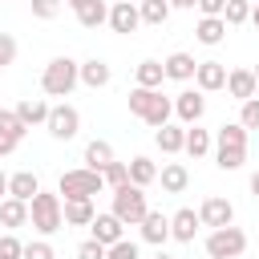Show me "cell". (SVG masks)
<instances>
[{
    "mask_svg": "<svg viewBox=\"0 0 259 259\" xmlns=\"http://www.w3.org/2000/svg\"><path fill=\"white\" fill-rule=\"evenodd\" d=\"M130 113L142 117L146 125L162 130V125L170 121V113H174V101L162 97V89H142V85H134V89H130Z\"/></svg>",
    "mask_w": 259,
    "mask_h": 259,
    "instance_id": "obj_1",
    "label": "cell"
},
{
    "mask_svg": "<svg viewBox=\"0 0 259 259\" xmlns=\"http://www.w3.org/2000/svg\"><path fill=\"white\" fill-rule=\"evenodd\" d=\"M214 162H219V170H239L247 162V130L239 121L219 125V134H214Z\"/></svg>",
    "mask_w": 259,
    "mask_h": 259,
    "instance_id": "obj_2",
    "label": "cell"
},
{
    "mask_svg": "<svg viewBox=\"0 0 259 259\" xmlns=\"http://www.w3.org/2000/svg\"><path fill=\"white\" fill-rule=\"evenodd\" d=\"M77 85H81V65L73 57H53L45 65V73H40V89L49 97H69Z\"/></svg>",
    "mask_w": 259,
    "mask_h": 259,
    "instance_id": "obj_3",
    "label": "cell"
},
{
    "mask_svg": "<svg viewBox=\"0 0 259 259\" xmlns=\"http://www.w3.org/2000/svg\"><path fill=\"white\" fill-rule=\"evenodd\" d=\"M28 223H32L40 235H57V231L65 227V219H61V194L36 190L32 202H28Z\"/></svg>",
    "mask_w": 259,
    "mask_h": 259,
    "instance_id": "obj_4",
    "label": "cell"
},
{
    "mask_svg": "<svg viewBox=\"0 0 259 259\" xmlns=\"http://www.w3.org/2000/svg\"><path fill=\"white\" fill-rule=\"evenodd\" d=\"M146 210H150V202H146V190H142V186L125 182V186L113 190V214H117L125 227H138V223L146 219Z\"/></svg>",
    "mask_w": 259,
    "mask_h": 259,
    "instance_id": "obj_5",
    "label": "cell"
},
{
    "mask_svg": "<svg viewBox=\"0 0 259 259\" xmlns=\"http://www.w3.org/2000/svg\"><path fill=\"white\" fill-rule=\"evenodd\" d=\"M101 174L97 170H65L61 174V182H57V194H65V202L69 198H93V194H101Z\"/></svg>",
    "mask_w": 259,
    "mask_h": 259,
    "instance_id": "obj_6",
    "label": "cell"
},
{
    "mask_svg": "<svg viewBox=\"0 0 259 259\" xmlns=\"http://www.w3.org/2000/svg\"><path fill=\"white\" fill-rule=\"evenodd\" d=\"M243 251H247V235H243L235 223L206 235V255H210V259H239Z\"/></svg>",
    "mask_w": 259,
    "mask_h": 259,
    "instance_id": "obj_7",
    "label": "cell"
},
{
    "mask_svg": "<svg viewBox=\"0 0 259 259\" xmlns=\"http://www.w3.org/2000/svg\"><path fill=\"white\" fill-rule=\"evenodd\" d=\"M45 130L57 138V142H69V138H77V130H81V113L73 109V105H53L49 109V121H45Z\"/></svg>",
    "mask_w": 259,
    "mask_h": 259,
    "instance_id": "obj_8",
    "label": "cell"
},
{
    "mask_svg": "<svg viewBox=\"0 0 259 259\" xmlns=\"http://www.w3.org/2000/svg\"><path fill=\"white\" fill-rule=\"evenodd\" d=\"M198 223H202V227H210V231H219V227H231V223H235V206H231V198H223V194H210V198L198 206Z\"/></svg>",
    "mask_w": 259,
    "mask_h": 259,
    "instance_id": "obj_9",
    "label": "cell"
},
{
    "mask_svg": "<svg viewBox=\"0 0 259 259\" xmlns=\"http://www.w3.org/2000/svg\"><path fill=\"white\" fill-rule=\"evenodd\" d=\"M89 239H97L101 247H113V243H121L125 239V223L113 214V210H105V214H93V223H89Z\"/></svg>",
    "mask_w": 259,
    "mask_h": 259,
    "instance_id": "obj_10",
    "label": "cell"
},
{
    "mask_svg": "<svg viewBox=\"0 0 259 259\" xmlns=\"http://www.w3.org/2000/svg\"><path fill=\"white\" fill-rule=\"evenodd\" d=\"M113 32H121V36H130V32H138V24H142V16H138V4L134 0H117L113 8H109V20H105Z\"/></svg>",
    "mask_w": 259,
    "mask_h": 259,
    "instance_id": "obj_11",
    "label": "cell"
},
{
    "mask_svg": "<svg viewBox=\"0 0 259 259\" xmlns=\"http://www.w3.org/2000/svg\"><path fill=\"white\" fill-rule=\"evenodd\" d=\"M174 113L182 117V125H198V117L206 113V97H202L198 89H182V93L174 97Z\"/></svg>",
    "mask_w": 259,
    "mask_h": 259,
    "instance_id": "obj_12",
    "label": "cell"
},
{
    "mask_svg": "<svg viewBox=\"0 0 259 259\" xmlns=\"http://www.w3.org/2000/svg\"><path fill=\"white\" fill-rule=\"evenodd\" d=\"M194 85H198V93H214V89H223V85H227V65H223V61H198V69H194Z\"/></svg>",
    "mask_w": 259,
    "mask_h": 259,
    "instance_id": "obj_13",
    "label": "cell"
},
{
    "mask_svg": "<svg viewBox=\"0 0 259 259\" xmlns=\"http://www.w3.org/2000/svg\"><path fill=\"white\" fill-rule=\"evenodd\" d=\"M24 138V121L16 117V109H0V158L12 154Z\"/></svg>",
    "mask_w": 259,
    "mask_h": 259,
    "instance_id": "obj_14",
    "label": "cell"
},
{
    "mask_svg": "<svg viewBox=\"0 0 259 259\" xmlns=\"http://www.w3.org/2000/svg\"><path fill=\"white\" fill-rule=\"evenodd\" d=\"M223 89H227V93H231L239 105H243V101H251V97L259 93V85H255V73H251V69H231Z\"/></svg>",
    "mask_w": 259,
    "mask_h": 259,
    "instance_id": "obj_15",
    "label": "cell"
},
{
    "mask_svg": "<svg viewBox=\"0 0 259 259\" xmlns=\"http://www.w3.org/2000/svg\"><path fill=\"white\" fill-rule=\"evenodd\" d=\"M198 210H190V206H182V210H174L170 214V239H178V243H194V235H198Z\"/></svg>",
    "mask_w": 259,
    "mask_h": 259,
    "instance_id": "obj_16",
    "label": "cell"
},
{
    "mask_svg": "<svg viewBox=\"0 0 259 259\" xmlns=\"http://www.w3.org/2000/svg\"><path fill=\"white\" fill-rule=\"evenodd\" d=\"M138 227H142V239L154 243V247H162L170 239V214H162V210H146V219Z\"/></svg>",
    "mask_w": 259,
    "mask_h": 259,
    "instance_id": "obj_17",
    "label": "cell"
},
{
    "mask_svg": "<svg viewBox=\"0 0 259 259\" xmlns=\"http://www.w3.org/2000/svg\"><path fill=\"white\" fill-rule=\"evenodd\" d=\"M93 198H69V202H61V219H65V227H89L93 223Z\"/></svg>",
    "mask_w": 259,
    "mask_h": 259,
    "instance_id": "obj_18",
    "label": "cell"
},
{
    "mask_svg": "<svg viewBox=\"0 0 259 259\" xmlns=\"http://www.w3.org/2000/svg\"><path fill=\"white\" fill-rule=\"evenodd\" d=\"M69 4H73L77 20H81L85 28H101V24L109 20V8H105V0H69Z\"/></svg>",
    "mask_w": 259,
    "mask_h": 259,
    "instance_id": "obj_19",
    "label": "cell"
},
{
    "mask_svg": "<svg viewBox=\"0 0 259 259\" xmlns=\"http://www.w3.org/2000/svg\"><path fill=\"white\" fill-rule=\"evenodd\" d=\"M158 182H162L166 194H182V190L190 186V170H186L182 162H166V166L158 170Z\"/></svg>",
    "mask_w": 259,
    "mask_h": 259,
    "instance_id": "obj_20",
    "label": "cell"
},
{
    "mask_svg": "<svg viewBox=\"0 0 259 259\" xmlns=\"http://www.w3.org/2000/svg\"><path fill=\"white\" fill-rule=\"evenodd\" d=\"M109 77H113L109 61H101V57H89V61H81V85H89V89H101V85H109Z\"/></svg>",
    "mask_w": 259,
    "mask_h": 259,
    "instance_id": "obj_21",
    "label": "cell"
},
{
    "mask_svg": "<svg viewBox=\"0 0 259 259\" xmlns=\"http://www.w3.org/2000/svg\"><path fill=\"white\" fill-rule=\"evenodd\" d=\"M49 101H40V97H24L20 105H16V117L24 121V130H32V125H45L49 121Z\"/></svg>",
    "mask_w": 259,
    "mask_h": 259,
    "instance_id": "obj_22",
    "label": "cell"
},
{
    "mask_svg": "<svg viewBox=\"0 0 259 259\" xmlns=\"http://www.w3.org/2000/svg\"><path fill=\"white\" fill-rule=\"evenodd\" d=\"M40 190V182H36V174L32 170H16V174H8V198H20V202H32V194Z\"/></svg>",
    "mask_w": 259,
    "mask_h": 259,
    "instance_id": "obj_23",
    "label": "cell"
},
{
    "mask_svg": "<svg viewBox=\"0 0 259 259\" xmlns=\"http://www.w3.org/2000/svg\"><path fill=\"white\" fill-rule=\"evenodd\" d=\"M162 69H166V77H170V81H190V77H194V69H198V61H194L190 53H170V57L162 61Z\"/></svg>",
    "mask_w": 259,
    "mask_h": 259,
    "instance_id": "obj_24",
    "label": "cell"
},
{
    "mask_svg": "<svg viewBox=\"0 0 259 259\" xmlns=\"http://www.w3.org/2000/svg\"><path fill=\"white\" fill-rule=\"evenodd\" d=\"M24 223H28V202H20V198H0V227L16 231V227H24Z\"/></svg>",
    "mask_w": 259,
    "mask_h": 259,
    "instance_id": "obj_25",
    "label": "cell"
},
{
    "mask_svg": "<svg viewBox=\"0 0 259 259\" xmlns=\"http://www.w3.org/2000/svg\"><path fill=\"white\" fill-rule=\"evenodd\" d=\"M154 142H158V150H162V154H182V146H186V130L166 121V125L154 134Z\"/></svg>",
    "mask_w": 259,
    "mask_h": 259,
    "instance_id": "obj_26",
    "label": "cell"
},
{
    "mask_svg": "<svg viewBox=\"0 0 259 259\" xmlns=\"http://www.w3.org/2000/svg\"><path fill=\"white\" fill-rule=\"evenodd\" d=\"M109 162H113V146L101 142V138H93V142L85 146V170H97V174H101Z\"/></svg>",
    "mask_w": 259,
    "mask_h": 259,
    "instance_id": "obj_27",
    "label": "cell"
},
{
    "mask_svg": "<svg viewBox=\"0 0 259 259\" xmlns=\"http://www.w3.org/2000/svg\"><path fill=\"white\" fill-rule=\"evenodd\" d=\"M125 166H130V182H134V186H142V190H146L150 182H158V166H154L146 154H138V158H134V162H125Z\"/></svg>",
    "mask_w": 259,
    "mask_h": 259,
    "instance_id": "obj_28",
    "label": "cell"
},
{
    "mask_svg": "<svg viewBox=\"0 0 259 259\" xmlns=\"http://www.w3.org/2000/svg\"><path fill=\"white\" fill-rule=\"evenodd\" d=\"M194 36H198L202 45H219V40L227 36V24H223V16H202V20H198V28H194Z\"/></svg>",
    "mask_w": 259,
    "mask_h": 259,
    "instance_id": "obj_29",
    "label": "cell"
},
{
    "mask_svg": "<svg viewBox=\"0 0 259 259\" xmlns=\"http://www.w3.org/2000/svg\"><path fill=\"white\" fill-rule=\"evenodd\" d=\"M162 81H166V69H162V61H142L138 65V85L142 89H162Z\"/></svg>",
    "mask_w": 259,
    "mask_h": 259,
    "instance_id": "obj_30",
    "label": "cell"
},
{
    "mask_svg": "<svg viewBox=\"0 0 259 259\" xmlns=\"http://www.w3.org/2000/svg\"><path fill=\"white\" fill-rule=\"evenodd\" d=\"M138 16H142V24H166L170 4L166 0H138Z\"/></svg>",
    "mask_w": 259,
    "mask_h": 259,
    "instance_id": "obj_31",
    "label": "cell"
},
{
    "mask_svg": "<svg viewBox=\"0 0 259 259\" xmlns=\"http://www.w3.org/2000/svg\"><path fill=\"white\" fill-rule=\"evenodd\" d=\"M190 158H202V154H210V130H198V125H190L186 130V146H182Z\"/></svg>",
    "mask_w": 259,
    "mask_h": 259,
    "instance_id": "obj_32",
    "label": "cell"
},
{
    "mask_svg": "<svg viewBox=\"0 0 259 259\" xmlns=\"http://www.w3.org/2000/svg\"><path fill=\"white\" fill-rule=\"evenodd\" d=\"M247 20H251V0H227L223 24H227V28H239V24H247Z\"/></svg>",
    "mask_w": 259,
    "mask_h": 259,
    "instance_id": "obj_33",
    "label": "cell"
},
{
    "mask_svg": "<svg viewBox=\"0 0 259 259\" xmlns=\"http://www.w3.org/2000/svg\"><path fill=\"white\" fill-rule=\"evenodd\" d=\"M101 182H105L109 190H117V186H125V182H130V166L113 158V162H109V166L101 170Z\"/></svg>",
    "mask_w": 259,
    "mask_h": 259,
    "instance_id": "obj_34",
    "label": "cell"
},
{
    "mask_svg": "<svg viewBox=\"0 0 259 259\" xmlns=\"http://www.w3.org/2000/svg\"><path fill=\"white\" fill-rule=\"evenodd\" d=\"M239 125H243V130H259V97L243 101V109H239Z\"/></svg>",
    "mask_w": 259,
    "mask_h": 259,
    "instance_id": "obj_35",
    "label": "cell"
},
{
    "mask_svg": "<svg viewBox=\"0 0 259 259\" xmlns=\"http://www.w3.org/2000/svg\"><path fill=\"white\" fill-rule=\"evenodd\" d=\"M105 259H142V251H138V243H130V239H121V243H113V247H105Z\"/></svg>",
    "mask_w": 259,
    "mask_h": 259,
    "instance_id": "obj_36",
    "label": "cell"
},
{
    "mask_svg": "<svg viewBox=\"0 0 259 259\" xmlns=\"http://www.w3.org/2000/svg\"><path fill=\"white\" fill-rule=\"evenodd\" d=\"M0 259H24V243L16 235H0Z\"/></svg>",
    "mask_w": 259,
    "mask_h": 259,
    "instance_id": "obj_37",
    "label": "cell"
},
{
    "mask_svg": "<svg viewBox=\"0 0 259 259\" xmlns=\"http://www.w3.org/2000/svg\"><path fill=\"white\" fill-rule=\"evenodd\" d=\"M61 12V0H32V16L36 20H57Z\"/></svg>",
    "mask_w": 259,
    "mask_h": 259,
    "instance_id": "obj_38",
    "label": "cell"
},
{
    "mask_svg": "<svg viewBox=\"0 0 259 259\" xmlns=\"http://www.w3.org/2000/svg\"><path fill=\"white\" fill-rule=\"evenodd\" d=\"M24 259H57V251H53V243L36 239V243H24Z\"/></svg>",
    "mask_w": 259,
    "mask_h": 259,
    "instance_id": "obj_39",
    "label": "cell"
},
{
    "mask_svg": "<svg viewBox=\"0 0 259 259\" xmlns=\"http://www.w3.org/2000/svg\"><path fill=\"white\" fill-rule=\"evenodd\" d=\"M12 61H16V40H12L8 32H0V73H4Z\"/></svg>",
    "mask_w": 259,
    "mask_h": 259,
    "instance_id": "obj_40",
    "label": "cell"
},
{
    "mask_svg": "<svg viewBox=\"0 0 259 259\" xmlns=\"http://www.w3.org/2000/svg\"><path fill=\"white\" fill-rule=\"evenodd\" d=\"M77 259H105V247H101L97 239H85V243L77 247Z\"/></svg>",
    "mask_w": 259,
    "mask_h": 259,
    "instance_id": "obj_41",
    "label": "cell"
},
{
    "mask_svg": "<svg viewBox=\"0 0 259 259\" xmlns=\"http://www.w3.org/2000/svg\"><path fill=\"white\" fill-rule=\"evenodd\" d=\"M194 8H198L202 16H223V8H227V0H198Z\"/></svg>",
    "mask_w": 259,
    "mask_h": 259,
    "instance_id": "obj_42",
    "label": "cell"
},
{
    "mask_svg": "<svg viewBox=\"0 0 259 259\" xmlns=\"http://www.w3.org/2000/svg\"><path fill=\"white\" fill-rule=\"evenodd\" d=\"M166 4H170V8H194L198 0H166Z\"/></svg>",
    "mask_w": 259,
    "mask_h": 259,
    "instance_id": "obj_43",
    "label": "cell"
},
{
    "mask_svg": "<svg viewBox=\"0 0 259 259\" xmlns=\"http://www.w3.org/2000/svg\"><path fill=\"white\" fill-rule=\"evenodd\" d=\"M0 198H8V174L0 170Z\"/></svg>",
    "mask_w": 259,
    "mask_h": 259,
    "instance_id": "obj_44",
    "label": "cell"
},
{
    "mask_svg": "<svg viewBox=\"0 0 259 259\" xmlns=\"http://www.w3.org/2000/svg\"><path fill=\"white\" fill-rule=\"evenodd\" d=\"M251 194H255V198H259V170H255V174H251Z\"/></svg>",
    "mask_w": 259,
    "mask_h": 259,
    "instance_id": "obj_45",
    "label": "cell"
},
{
    "mask_svg": "<svg viewBox=\"0 0 259 259\" xmlns=\"http://www.w3.org/2000/svg\"><path fill=\"white\" fill-rule=\"evenodd\" d=\"M251 24H255V28H259V4H255V8H251Z\"/></svg>",
    "mask_w": 259,
    "mask_h": 259,
    "instance_id": "obj_46",
    "label": "cell"
},
{
    "mask_svg": "<svg viewBox=\"0 0 259 259\" xmlns=\"http://www.w3.org/2000/svg\"><path fill=\"white\" fill-rule=\"evenodd\" d=\"M154 259H174V255H166V251H158V255H154Z\"/></svg>",
    "mask_w": 259,
    "mask_h": 259,
    "instance_id": "obj_47",
    "label": "cell"
},
{
    "mask_svg": "<svg viewBox=\"0 0 259 259\" xmlns=\"http://www.w3.org/2000/svg\"><path fill=\"white\" fill-rule=\"evenodd\" d=\"M251 73H255V85H259V65H255V69H251Z\"/></svg>",
    "mask_w": 259,
    "mask_h": 259,
    "instance_id": "obj_48",
    "label": "cell"
},
{
    "mask_svg": "<svg viewBox=\"0 0 259 259\" xmlns=\"http://www.w3.org/2000/svg\"><path fill=\"white\" fill-rule=\"evenodd\" d=\"M113 4H117V0H113Z\"/></svg>",
    "mask_w": 259,
    "mask_h": 259,
    "instance_id": "obj_49",
    "label": "cell"
}]
</instances>
